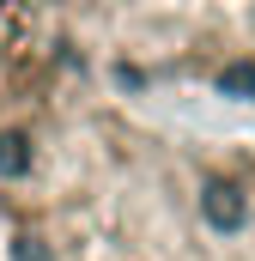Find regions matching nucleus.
I'll return each instance as SVG.
<instances>
[{
  "instance_id": "nucleus-1",
  "label": "nucleus",
  "mask_w": 255,
  "mask_h": 261,
  "mask_svg": "<svg viewBox=\"0 0 255 261\" xmlns=\"http://www.w3.org/2000/svg\"><path fill=\"white\" fill-rule=\"evenodd\" d=\"M200 213H207L213 231H243L249 225V200H243L237 182H207L200 189Z\"/></svg>"
},
{
  "instance_id": "nucleus-2",
  "label": "nucleus",
  "mask_w": 255,
  "mask_h": 261,
  "mask_svg": "<svg viewBox=\"0 0 255 261\" xmlns=\"http://www.w3.org/2000/svg\"><path fill=\"white\" fill-rule=\"evenodd\" d=\"M219 91L225 97H255V55H237V61L219 67Z\"/></svg>"
},
{
  "instance_id": "nucleus-3",
  "label": "nucleus",
  "mask_w": 255,
  "mask_h": 261,
  "mask_svg": "<svg viewBox=\"0 0 255 261\" xmlns=\"http://www.w3.org/2000/svg\"><path fill=\"white\" fill-rule=\"evenodd\" d=\"M24 170H31V140H24V134H0V176H24Z\"/></svg>"
},
{
  "instance_id": "nucleus-4",
  "label": "nucleus",
  "mask_w": 255,
  "mask_h": 261,
  "mask_svg": "<svg viewBox=\"0 0 255 261\" xmlns=\"http://www.w3.org/2000/svg\"><path fill=\"white\" fill-rule=\"evenodd\" d=\"M12 261H49V243H37V237H18V243H12Z\"/></svg>"
}]
</instances>
